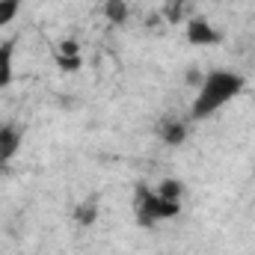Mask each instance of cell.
Returning <instances> with one entry per match:
<instances>
[{"label": "cell", "instance_id": "1", "mask_svg": "<svg viewBox=\"0 0 255 255\" xmlns=\"http://www.w3.org/2000/svg\"><path fill=\"white\" fill-rule=\"evenodd\" d=\"M244 89H247V80H244L241 71H232V68H214V71H208L202 77L199 89H196L190 119H196V122L211 119L217 110H223L226 104H232Z\"/></svg>", "mask_w": 255, "mask_h": 255}, {"label": "cell", "instance_id": "2", "mask_svg": "<svg viewBox=\"0 0 255 255\" xmlns=\"http://www.w3.org/2000/svg\"><path fill=\"white\" fill-rule=\"evenodd\" d=\"M133 214L139 226H154L163 220H172L181 214V202H169L148 184H136L133 190Z\"/></svg>", "mask_w": 255, "mask_h": 255}, {"label": "cell", "instance_id": "3", "mask_svg": "<svg viewBox=\"0 0 255 255\" xmlns=\"http://www.w3.org/2000/svg\"><path fill=\"white\" fill-rule=\"evenodd\" d=\"M187 42L196 48H211V45H220L223 42V33L202 15H196L187 21Z\"/></svg>", "mask_w": 255, "mask_h": 255}, {"label": "cell", "instance_id": "4", "mask_svg": "<svg viewBox=\"0 0 255 255\" xmlns=\"http://www.w3.org/2000/svg\"><path fill=\"white\" fill-rule=\"evenodd\" d=\"M157 136H160V142L163 145H169V148H178V145H184V139H187V133H190V128L184 119H163V122H157Z\"/></svg>", "mask_w": 255, "mask_h": 255}, {"label": "cell", "instance_id": "5", "mask_svg": "<svg viewBox=\"0 0 255 255\" xmlns=\"http://www.w3.org/2000/svg\"><path fill=\"white\" fill-rule=\"evenodd\" d=\"M57 68H63V71H77L80 65H83V57H80V45L74 42V39H63L60 45H57Z\"/></svg>", "mask_w": 255, "mask_h": 255}, {"label": "cell", "instance_id": "6", "mask_svg": "<svg viewBox=\"0 0 255 255\" xmlns=\"http://www.w3.org/2000/svg\"><path fill=\"white\" fill-rule=\"evenodd\" d=\"M21 139H24V130L18 125H0V157H3L6 163L18 154Z\"/></svg>", "mask_w": 255, "mask_h": 255}, {"label": "cell", "instance_id": "7", "mask_svg": "<svg viewBox=\"0 0 255 255\" xmlns=\"http://www.w3.org/2000/svg\"><path fill=\"white\" fill-rule=\"evenodd\" d=\"M15 77V39L0 42V89H6Z\"/></svg>", "mask_w": 255, "mask_h": 255}, {"label": "cell", "instance_id": "8", "mask_svg": "<svg viewBox=\"0 0 255 255\" xmlns=\"http://www.w3.org/2000/svg\"><path fill=\"white\" fill-rule=\"evenodd\" d=\"M98 214H101V202H98V196H86V199H80V205L74 208V223L83 226V229H89V226L98 223Z\"/></svg>", "mask_w": 255, "mask_h": 255}, {"label": "cell", "instance_id": "9", "mask_svg": "<svg viewBox=\"0 0 255 255\" xmlns=\"http://www.w3.org/2000/svg\"><path fill=\"white\" fill-rule=\"evenodd\" d=\"M104 18H107L113 27L128 24V18H130V6H128V0H104Z\"/></svg>", "mask_w": 255, "mask_h": 255}, {"label": "cell", "instance_id": "10", "mask_svg": "<svg viewBox=\"0 0 255 255\" xmlns=\"http://www.w3.org/2000/svg\"><path fill=\"white\" fill-rule=\"evenodd\" d=\"M187 3H190V0H163L160 18L169 21V24H178V21L184 18V12H187Z\"/></svg>", "mask_w": 255, "mask_h": 255}, {"label": "cell", "instance_id": "11", "mask_svg": "<svg viewBox=\"0 0 255 255\" xmlns=\"http://www.w3.org/2000/svg\"><path fill=\"white\" fill-rule=\"evenodd\" d=\"M154 190L160 193L163 199H169V202H181V199H184V184H181L178 178H163Z\"/></svg>", "mask_w": 255, "mask_h": 255}, {"label": "cell", "instance_id": "12", "mask_svg": "<svg viewBox=\"0 0 255 255\" xmlns=\"http://www.w3.org/2000/svg\"><path fill=\"white\" fill-rule=\"evenodd\" d=\"M21 3H24V0H0V27H9V24L18 18Z\"/></svg>", "mask_w": 255, "mask_h": 255}, {"label": "cell", "instance_id": "13", "mask_svg": "<svg viewBox=\"0 0 255 255\" xmlns=\"http://www.w3.org/2000/svg\"><path fill=\"white\" fill-rule=\"evenodd\" d=\"M202 77H205V74H202L199 68H190V71H187V83H190V86H196V89H199V83H202Z\"/></svg>", "mask_w": 255, "mask_h": 255}, {"label": "cell", "instance_id": "14", "mask_svg": "<svg viewBox=\"0 0 255 255\" xmlns=\"http://www.w3.org/2000/svg\"><path fill=\"white\" fill-rule=\"evenodd\" d=\"M3 166H6V160H3V157H0V172H3Z\"/></svg>", "mask_w": 255, "mask_h": 255}]
</instances>
